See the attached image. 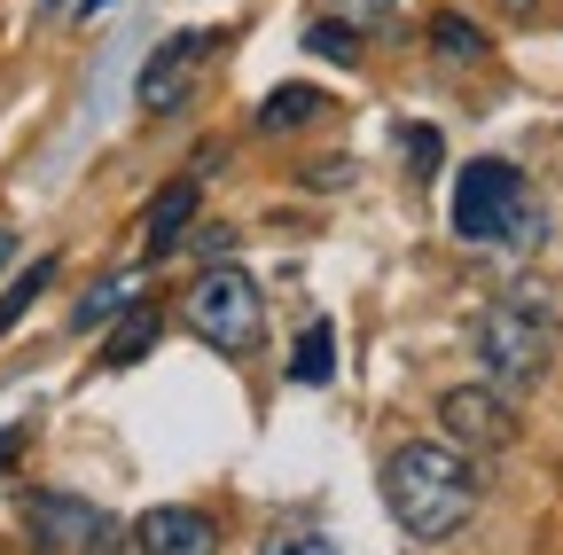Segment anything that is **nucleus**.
I'll use <instances>...</instances> for the list:
<instances>
[{"label":"nucleus","instance_id":"obj_1","mask_svg":"<svg viewBox=\"0 0 563 555\" xmlns=\"http://www.w3.org/2000/svg\"><path fill=\"white\" fill-rule=\"evenodd\" d=\"M384 501L399 517V532L415 540H446L470 524L477 509V462L454 446V439H422V446H399L384 462Z\"/></svg>","mask_w":563,"mask_h":555},{"label":"nucleus","instance_id":"obj_2","mask_svg":"<svg viewBox=\"0 0 563 555\" xmlns=\"http://www.w3.org/2000/svg\"><path fill=\"white\" fill-rule=\"evenodd\" d=\"M454 235L477 243V251H525V243H540V212H532L525 173L509 157L462 165V180H454Z\"/></svg>","mask_w":563,"mask_h":555},{"label":"nucleus","instance_id":"obj_3","mask_svg":"<svg viewBox=\"0 0 563 555\" xmlns=\"http://www.w3.org/2000/svg\"><path fill=\"white\" fill-rule=\"evenodd\" d=\"M548 353H555V306H548L540 290H509L501 306L477 321V368H485L493 391L540 384Z\"/></svg>","mask_w":563,"mask_h":555},{"label":"nucleus","instance_id":"obj_4","mask_svg":"<svg viewBox=\"0 0 563 555\" xmlns=\"http://www.w3.org/2000/svg\"><path fill=\"white\" fill-rule=\"evenodd\" d=\"M180 313H188V329L211 344V353H251V344L266 336V290H258V274H243V266H211V274H196V290L180 298Z\"/></svg>","mask_w":563,"mask_h":555},{"label":"nucleus","instance_id":"obj_5","mask_svg":"<svg viewBox=\"0 0 563 555\" xmlns=\"http://www.w3.org/2000/svg\"><path fill=\"white\" fill-rule=\"evenodd\" d=\"M24 524H32V540H40L47 555H110V547H118V517H102V509L79 501V493H32Z\"/></svg>","mask_w":563,"mask_h":555},{"label":"nucleus","instance_id":"obj_6","mask_svg":"<svg viewBox=\"0 0 563 555\" xmlns=\"http://www.w3.org/2000/svg\"><path fill=\"white\" fill-rule=\"evenodd\" d=\"M211 47H220V32H173V40H165L150 63H141L133 102L150 110V118H157V110H173V102L196 87V71H203V55H211Z\"/></svg>","mask_w":563,"mask_h":555},{"label":"nucleus","instance_id":"obj_7","mask_svg":"<svg viewBox=\"0 0 563 555\" xmlns=\"http://www.w3.org/2000/svg\"><path fill=\"white\" fill-rule=\"evenodd\" d=\"M439 423L462 446H509L517 439V407H509V391H493V384H462V391L439 399Z\"/></svg>","mask_w":563,"mask_h":555},{"label":"nucleus","instance_id":"obj_8","mask_svg":"<svg viewBox=\"0 0 563 555\" xmlns=\"http://www.w3.org/2000/svg\"><path fill=\"white\" fill-rule=\"evenodd\" d=\"M133 547L141 555H211V547H220V524L196 517V509H141Z\"/></svg>","mask_w":563,"mask_h":555},{"label":"nucleus","instance_id":"obj_9","mask_svg":"<svg viewBox=\"0 0 563 555\" xmlns=\"http://www.w3.org/2000/svg\"><path fill=\"white\" fill-rule=\"evenodd\" d=\"M188 212H196V180H173V188L150 203V258L180 251V227H188Z\"/></svg>","mask_w":563,"mask_h":555},{"label":"nucleus","instance_id":"obj_10","mask_svg":"<svg viewBox=\"0 0 563 555\" xmlns=\"http://www.w3.org/2000/svg\"><path fill=\"white\" fill-rule=\"evenodd\" d=\"M133 298H141V282H133V274H102V282H95L79 306H70V329H102V321H118Z\"/></svg>","mask_w":563,"mask_h":555},{"label":"nucleus","instance_id":"obj_11","mask_svg":"<svg viewBox=\"0 0 563 555\" xmlns=\"http://www.w3.org/2000/svg\"><path fill=\"white\" fill-rule=\"evenodd\" d=\"M150 344H157V313L133 298V306H125V321H118V336L102 344V368H133L141 353H150Z\"/></svg>","mask_w":563,"mask_h":555},{"label":"nucleus","instance_id":"obj_12","mask_svg":"<svg viewBox=\"0 0 563 555\" xmlns=\"http://www.w3.org/2000/svg\"><path fill=\"white\" fill-rule=\"evenodd\" d=\"M306 118H329V102H321L313 87H274V95L258 102V125H266V133H290V125H306Z\"/></svg>","mask_w":563,"mask_h":555},{"label":"nucleus","instance_id":"obj_13","mask_svg":"<svg viewBox=\"0 0 563 555\" xmlns=\"http://www.w3.org/2000/svg\"><path fill=\"white\" fill-rule=\"evenodd\" d=\"M290 376H298V384H329V376H336V329H329V321H313V329L298 336Z\"/></svg>","mask_w":563,"mask_h":555},{"label":"nucleus","instance_id":"obj_14","mask_svg":"<svg viewBox=\"0 0 563 555\" xmlns=\"http://www.w3.org/2000/svg\"><path fill=\"white\" fill-rule=\"evenodd\" d=\"M47 282H55V258H32V266L16 274V290H9V298H0V336H9V329H16V321L32 313V298H40Z\"/></svg>","mask_w":563,"mask_h":555},{"label":"nucleus","instance_id":"obj_15","mask_svg":"<svg viewBox=\"0 0 563 555\" xmlns=\"http://www.w3.org/2000/svg\"><path fill=\"white\" fill-rule=\"evenodd\" d=\"M306 47L329 55V63H361V32H352L344 16H313V24H306Z\"/></svg>","mask_w":563,"mask_h":555},{"label":"nucleus","instance_id":"obj_16","mask_svg":"<svg viewBox=\"0 0 563 555\" xmlns=\"http://www.w3.org/2000/svg\"><path fill=\"white\" fill-rule=\"evenodd\" d=\"M431 47L454 55V63H477V55H485V32H477L470 16H439V24H431Z\"/></svg>","mask_w":563,"mask_h":555},{"label":"nucleus","instance_id":"obj_17","mask_svg":"<svg viewBox=\"0 0 563 555\" xmlns=\"http://www.w3.org/2000/svg\"><path fill=\"white\" fill-rule=\"evenodd\" d=\"M329 16H344L352 32H368V24H391L399 16V0H329Z\"/></svg>","mask_w":563,"mask_h":555},{"label":"nucleus","instance_id":"obj_18","mask_svg":"<svg viewBox=\"0 0 563 555\" xmlns=\"http://www.w3.org/2000/svg\"><path fill=\"white\" fill-rule=\"evenodd\" d=\"M399 149H407L415 180H431V173H439V133H431V125H407V133H399Z\"/></svg>","mask_w":563,"mask_h":555},{"label":"nucleus","instance_id":"obj_19","mask_svg":"<svg viewBox=\"0 0 563 555\" xmlns=\"http://www.w3.org/2000/svg\"><path fill=\"white\" fill-rule=\"evenodd\" d=\"M266 555H344V547H336L329 532H282V540H274Z\"/></svg>","mask_w":563,"mask_h":555},{"label":"nucleus","instance_id":"obj_20","mask_svg":"<svg viewBox=\"0 0 563 555\" xmlns=\"http://www.w3.org/2000/svg\"><path fill=\"white\" fill-rule=\"evenodd\" d=\"M16 446H24V439H16L9 423H0V469H9V462H16Z\"/></svg>","mask_w":563,"mask_h":555},{"label":"nucleus","instance_id":"obj_21","mask_svg":"<svg viewBox=\"0 0 563 555\" xmlns=\"http://www.w3.org/2000/svg\"><path fill=\"white\" fill-rule=\"evenodd\" d=\"M9 258H16V235H9V227H0V266H9Z\"/></svg>","mask_w":563,"mask_h":555},{"label":"nucleus","instance_id":"obj_22","mask_svg":"<svg viewBox=\"0 0 563 555\" xmlns=\"http://www.w3.org/2000/svg\"><path fill=\"white\" fill-rule=\"evenodd\" d=\"M102 9H110V0H79V16H102Z\"/></svg>","mask_w":563,"mask_h":555},{"label":"nucleus","instance_id":"obj_23","mask_svg":"<svg viewBox=\"0 0 563 555\" xmlns=\"http://www.w3.org/2000/svg\"><path fill=\"white\" fill-rule=\"evenodd\" d=\"M509 9H532V0H509Z\"/></svg>","mask_w":563,"mask_h":555},{"label":"nucleus","instance_id":"obj_24","mask_svg":"<svg viewBox=\"0 0 563 555\" xmlns=\"http://www.w3.org/2000/svg\"><path fill=\"white\" fill-rule=\"evenodd\" d=\"M47 9H63V0H47Z\"/></svg>","mask_w":563,"mask_h":555}]
</instances>
